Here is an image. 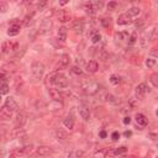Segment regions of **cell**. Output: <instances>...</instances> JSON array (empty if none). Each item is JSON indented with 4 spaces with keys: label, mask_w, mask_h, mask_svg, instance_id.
<instances>
[{
    "label": "cell",
    "mask_w": 158,
    "mask_h": 158,
    "mask_svg": "<svg viewBox=\"0 0 158 158\" xmlns=\"http://www.w3.org/2000/svg\"><path fill=\"white\" fill-rule=\"evenodd\" d=\"M47 79H48L49 83L54 84V85H56L57 88H59V89H64V88L68 86V79H67V77H65L64 74H62V73H58V72L51 73Z\"/></svg>",
    "instance_id": "obj_1"
},
{
    "label": "cell",
    "mask_w": 158,
    "mask_h": 158,
    "mask_svg": "<svg viewBox=\"0 0 158 158\" xmlns=\"http://www.w3.org/2000/svg\"><path fill=\"white\" fill-rule=\"evenodd\" d=\"M44 73V65L42 62L40 60H35L31 64V79L33 83H37L41 80V78L43 77Z\"/></svg>",
    "instance_id": "obj_2"
},
{
    "label": "cell",
    "mask_w": 158,
    "mask_h": 158,
    "mask_svg": "<svg viewBox=\"0 0 158 158\" xmlns=\"http://www.w3.org/2000/svg\"><path fill=\"white\" fill-rule=\"evenodd\" d=\"M80 88L84 93L89 94V95H94L99 91V88L100 85L95 81V80H91V79H85L80 83Z\"/></svg>",
    "instance_id": "obj_3"
},
{
    "label": "cell",
    "mask_w": 158,
    "mask_h": 158,
    "mask_svg": "<svg viewBox=\"0 0 158 158\" xmlns=\"http://www.w3.org/2000/svg\"><path fill=\"white\" fill-rule=\"evenodd\" d=\"M148 93H151V88L146 83H141V84L137 85V88H136V96L138 99L142 100L144 98V95L148 94Z\"/></svg>",
    "instance_id": "obj_4"
},
{
    "label": "cell",
    "mask_w": 158,
    "mask_h": 158,
    "mask_svg": "<svg viewBox=\"0 0 158 158\" xmlns=\"http://www.w3.org/2000/svg\"><path fill=\"white\" fill-rule=\"evenodd\" d=\"M36 152H37V154H40V156H42V157H48V156L52 154L54 151H53V148L49 147V146H40V147H37Z\"/></svg>",
    "instance_id": "obj_5"
},
{
    "label": "cell",
    "mask_w": 158,
    "mask_h": 158,
    "mask_svg": "<svg viewBox=\"0 0 158 158\" xmlns=\"http://www.w3.org/2000/svg\"><path fill=\"white\" fill-rule=\"evenodd\" d=\"M51 27H52L51 20H47V19L42 20L41 23H40V33H43V35L44 33H48L51 31Z\"/></svg>",
    "instance_id": "obj_6"
},
{
    "label": "cell",
    "mask_w": 158,
    "mask_h": 158,
    "mask_svg": "<svg viewBox=\"0 0 158 158\" xmlns=\"http://www.w3.org/2000/svg\"><path fill=\"white\" fill-rule=\"evenodd\" d=\"M48 94H49L51 99H53V101H57V102H59V101H62V99H63V95H62V93H60L58 89H56V88H49V90H48Z\"/></svg>",
    "instance_id": "obj_7"
},
{
    "label": "cell",
    "mask_w": 158,
    "mask_h": 158,
    "mask_svg": "<svg viewBox=\"0 0 158 158\" xmlns=\"http://www.w3.org/2000/svg\"><path fill=\"white\" fill-rule=\"evenodd\" d=\"M25 123H26V114L22 112V111L17 112L16 118H15V126H16L17 128H22V126H23Z\"/></svg>",
    "instance_id": "obj_8"
},
{
    "label": "cell",
    "mask_w": 158,
    "mask_h": 158,
    "mask_svg": "<svg viewBox=\"0 0 158 158\" xmlns=\"http://www.w3.org/2000/svg\"><path fill=\"white\" fill-rule=\"evenodd\" d=\"M14 111L10 110L9 107H6L5 105L0 107V120H10L12 117Z\"/></svg>",
    "instance_id": "obj_9"
},
{
    "label": "cell",
    "mask_w": 158,
    "mask_h": 158,
    "mask_svg": "<svg viewBox=\"0 0 158 158\" xmlns=\"http://www.w3.org/2000/svg\"><path fill=\"white\" fill-rule=\"evenodd\" d=\"M20 28H21V25H20L17 21H14V22L10 25L9 30H7V35H9V36H16V35H19Z\"/></svg>",
    "instance_id": "obj_10"
},
{
    "label": "cell",
    "mask_w": 158,
    "mask_h": 158,
    "mask_svg": "<svg viewBox=\"0 0 158 158\" xmlns=\"http://www.w3.org/2000/svg\"><path fill=\"white\" fill-rule=\"evenodd\" d=\"M84 28H85V23H84V21H83L81 19L74 21V23H73V30H74L75 33L81 35V33L84 32Z\"/></svg>",
    "instance_id": "obj_11"
},
{
    "label": "cell",
    "mask_w": 158,
    "mask_h": 158,
    "mask_svg": "<svg viewBox=\"0 0 158 158\" xmlns=\"http://www.w3.org/2000/svg\"><path fill=\"white\" fill-rule=\"evenodd\" d=\"M69 62H70L69 54H62L60 58H59V62H58V64H57V68H58V69H63V68H65V67L69 64Z\"/></svg>",
    "instance_id": "obj_12"
},
{
    "label": "cell",
    "mask_w": 158,
    "mask_h": 158,
    "mask_svg": "<svg viewBox=\"0 0 158 158\" xmlns=\"http://www.w3.org/2000/svg\"><path fill=\"white\" fill-rule=\"evenodd\" d=\"M1 69H2V72H5V73H15V72L17 70V65H16L14 62H7V63H5V64L1 67Z\"/></svg>",
    "instance_id": "obj_13"
},
{
    "label": "cell",
    "mask_w": 158,
    "mask_h": 158,
    "mask_svg": "<svg viewBox=\"0 0 158 158\" xmlns=\"http://www.w3.org/2000/svg\"><path fill=\"white\" fill-rule=\"evenodd\" d=\"M5 106L9 107V109L12 110V111H17V110H19V105H17V102H16L15 99L11 98V96L6 98V100H5Z\"/></svg>",
    "instance_id": "obj_14"
},
{
    "label": "cell",
    "mask_w": 158,
    "mask_h": 158,
    "mask_svg": "<svg viewBox=\"0 0 158 158\" xmlns=\"http://www.w3.org/2000/svg\"><path fill=\"white\" fill-rule=\"evenodd\" d=\"M116 22H117V25H130V23L132 22V19H131L127 14H121V15L117 17Z\"/></svg>",
    "instance_id": "obj_15"
},
{
    "label": "cell",
    "mask_w": 158,
    "mask_h": 158,
    "mask_svg": "<svg viewBox=\"0 0 158 158\" xmlns=\"http://www.w3.org/2000/svg\"><path fill=\"white\" fill-rule=\"evenodd\" d=\"M32 151H33V146L30 144V146H25L22 148L16 149L15 151V154H17V156H26V154H30Z\"/></svg>",
    "instance_id": "obj_16"
},
{
    "label": "cell",
    "mask_w": 158,
    "mask_h": 158,
    "mask_svg": "<svg viewBox=\"0 0 158 158\" xmlns=\"http://www.w3.org/2000/svg\"><path fill=\"white\" fill-rule=\"evenodd\" d=\"M99 69V64L96 60H89L86 63V72L88 73H96Z\"/></svg>",
    "instance_id": "obj_17"
},
{
    "label": "cell",
    "mask_w": 158,
    "mask_h": 158,
    "mask_svg": "<svg viewBox=\"0 0 158 158\" xmlns=\"http://www.w3.org/2000/svg\"><path fill=\"white\" fill-rule=\"evenodd\" d=\"M78 111H79V115H80V117H81L83 120L88 121V120L90 118V112H89V109H88V107H85V106H79Z\"/></svg>",
    "instance_id": "obj_18"
},
{
    "label": "cell",
    "mask_w": 158,
    "mask_h": 158,
    "mask_svg": "<svg viewBox=\"0 0 158 158\" xmlns=\"http://www.w3.org/2000/svg\"><path fill=\"white\" fill-rule=\"evenodd\" d=\"M135 120H136V122H137V125H139V126H146L147 123H148V120H147V117L143 115V114H136V116H135Z\"/></svg>",
    "instance_id": "obj_19"
},
{
    "label": "cell",
    "mask_w": 158,
    "mask_h": 158,
    "mask_svg": "<svg viewBox=\"0 0 158 158\" xmlns=\"http://www.w3.org/2000/svg\"><path fill=\"white\" fill-rule=\"evenodd\" d=\"M63 125L68 128V130H73L74 128V118L72 115H68L64 120H63Z\"/></svg>",
    "instance_id": "obj_20"
},
{
    "label": "cell",
    "mask_w": 158,
    "mask_h": 158,
    "mask_svg": "<svg viewBox=\"0 0 158 158\" xmlns=\"http://www.w3.org/2000/svg\"><path fill=\"white\" fill-rule=\"evenodd\" d=\"M57 17H58V21H60V22H67V21L70 20V15L67 11H64V10L59 11L57 14Z\"/></svg>",
    "instance_id": "obj_21"
},
{
    "label": "cell",
    "mask_w": 158,
    "mask_h": 158,
    "mask_svg": "<svg viewBox=\"0 0 158 158\" xmlns=\"http://www.w3.org/2000/svg\"><path fill=\"white\" fill-rule=\"evenodd\" d=\"M1 52H2L4 54H7V53L12 52V42L5 41V42L1 44Z\"/></svg>",
    "instance_id": "obj_22"
},
{
    "label": "cell",
    "mask_w": 158,
    "mask_h": 158,
    "mask_svg": "<svg viewBox=\"0 0 158 158\" xmlns=\"http://www.w3.org/2000/svg\"><path fill=\"white\" fill-rule=\"evenodd\" d=\"M57 37L59 41L64 42L67 40V28L65 27H59L58 31H57Z\"/></svg>",
    "instance_id": "obj_23"
},
{
    "label": "cell",
    "mask_w": 158,
    "mask_h": 158,
    "mask_svg": "<svg viewBox=\"0 0 158 158\" xmlns=\"http://www.w3.org/2000/svg\"><path fill=\"white\" fill-rule=\"evenodd\" d=\"M105 99H106L107 102H110V104H112V105H117V104H120V99L116 98V96L112 95V94H106V95H105Z\"/></svg>",
    "instance_id": "obj_24"
},
{
    "label": "cell",
    "mask_w": 158,
    "mask_h": 158,
    "mask_svg": "<svg viewBox=\"0 0 158 158\" xmlns=\"http://www.w3.org/2000/svg\"><path fill=\"white\" fill-rule=\"evenodd\" d=\"M32 23H33V12L26 15L25 19H23V21H22V25L26 26V27H30V25H32Z\"/></svg>",
    "instance_id": "obj_25"
},
{
    "label": "cell",
    "mask_w": 158,
    "mask_h": 158,
    "mask_svg": "<svg viewBox=\"0 0 158 158\" xmlns=\"http://www.w3.org/2000/svg\"><path fill=\"white\" fill-rule=\"evenodd\" d=\"M139 12H141V9H139V7H137V6H132V7L128 9V11H127L126 14H127L130 17H133V16H138Z\"/></svg>",
    "instance_id": "obj_26"
},
{
    "label": "cell",
    "mask_w": 158,
    "mask_h": 158,
    "mask_svg": "<svg viewBox=\"0 0 158 158\" xmlns=\"http://www.w3.org/2000/svg\"><path fill=\"white\" fill-rule=\"evenodd\" d=\"M21 136H25V131H23V128H14L12 130V132H11V137L12 138H20Z\"/></svg>",
    "instance_id": "obj_27"
},
{
    "label": "cell",
    "mask_w": 158,
    "mask_h": 158,
    "mask_svg": "<svg viewBox=\"0 0 158 158\" xmlns=\"http://www.w3.org/2000/svg\"><path fill=\"white\" fill-rule=\"evenodd\" d=\"M56 137L58 138V139H60V141H64V139H67L68 138V133L65 132V131H63V130H57L56 131Z\"/></svg>",
    "instance_id": "obj_28"
},
{
    "label": "cell",
    "mask_w": 158,
    "mask_h": 158,
    "mask_svg": "<svg viewBox=\"0 0 158 158\" xmlns=\"http://www.w3.org/2000/svg\"><path fill=\"white\" fill-rule=\"evenodd\" d=\"M128 32L127 31H122V32H117L116 33V38L117 40H120V41H126V40H128Z\"/></svg>",
    "instance_id": "obj_29"
},
{
    "label": "cell",
    "mask_w": 158,
    "mask_h": 158,
    "mask_svg": "<svg viewBox=\"0 0 158 158\" xmlns=\"http://www.w3.org/2000/svg\"><path fill=\"white\" fill-rule=\"evenodd\" d=\"M110 83H111L112 85H118V84L121 83V78H120L118 75H116V74H112V75L110 77Z\"/></svg>",
    "instance_id": "obj_30"
},
{
    "label": "cell",
    "mask_w": 158,
    "mask_h": 158,
    "mask_svg": "<svg viewBox=\"0 0 158 158\" xmlns=\"http://www.w3.org/2000/svg\"><path fill=\"white\" fill-rule=\"evenodd\" d=\"M9 93V85L6 81H0V94H7Z\"/></svg>",
    "instance_id": "obj_31"
},
{
    "label": "cell",
    "mask_w": 158,
    "mask_h": 158,
    "mask_svg": "<svg viewBox=\"0 0 158 158\" xmlns=\"http://www.w3.org/2000/svg\"><path fill=\"white\" fill-rule=\"evenodd\" d=\"M137 32H133V33H131L130 36H128V44L130 46H133L136 42H137Z\"/></svg>",
    "instance_id": "obj_32"
},
{
    "label": "cell",
    "mask_w": 158,
    "mask_h": 158,
    "mask_svg": "<svg viewBox=\"0 0 158 158\" xmlns=\"http://www.w3.org/2000/svg\"><path fill=\"white\" fill-rule=\"evenodd\" d=\"M149 80H151V83H152V85H153L154 88L158 86V74H157V73H153V74L151 75Z\"/></svg>",
    "instance_id": "obj_33"
},
{
    "label": "cell",
    "mask_w": 158,
    "mask_h": 158,
    "mask_svg": "<svg viewBox=\"0 0 158 158\" xmlns=\"http://www.w3.org/2000/svg\"><path fill=\"white\" fill-rule=\"evenodd\" d=\"M139 42H141V46L144 48V47H147L148 46V42H149V40H148V36L147 35H142L141 36V40H139Z\"/></svg>",
    "instance_id": "obj_34"
},
{
    "label": "cell",
    "mask_w": 158,
    "mask_h": 158,
    "mask_svg": "<svg viewBox=\"0 0 158 158\" xmlns=\"http://www.w3.org/2000/svg\"><path fill=\"white\" fill-rule=\"evenodd\" d=\"M70 72L73 73V74H75V75H81L83 74V70L80 69V67H78V65H74V67H72V69H70Z\"/></svg>",
    "instance_id": "obj_35"
},
{
    "label": "cell",
    "mask_w": 158,
    "mask_h": 158,
    "mask_svg": "<svg viewBox=\"0 0 158 158\" xmlns=\"http://www.w3.org/2000/svg\"><path fill=\"white\" fill-rule=\"evenodd\" d=\"M81 152L80 151H72L69 154H68V158H80L81 157Z\"/></svg>",
    "instance_id": "obj_36"
},
{
    "label": "cell",
    "mask_w": 158,
    "mask_h": 158,
    "mask_svg": "<svg viewBox=\"0 0 158 158\" xmlns=\"http://www.w3.org/2000/svg\"><path fill=\"white\" fill-rule=\"evenodd\" d=\"M114 152H115V156H118V154H122V153H125V152H127V147H125V146H122V147H118V148H115V149H114Z\"/></svg>",
    "instance_id": "obj_37"
},
{
    "label": "cell",
    "mask_w": 158,
    "mask_h": 158,
    "mask_svg": "<svg viewBox=\"0 0 158 158\" xmlns=\"http://www.w3.org/2000/svg\"><path fill=\"white\" fill-rule=\"evenodd\" d=\"M100 40H101V36H100V33H98V32H95V33L91 36V42H93V43H99Z\"/></svg>",
    "instance_id": "obj_38"
},
{
    "label": "cell",
    "mask_w": 158,
    "mask_h": 158,
    "mask_svg": "<svg viewBox=\"0 0 158 158\" xmlns=\"http://www.w3.org/2000/svg\"><path fill=\"white\" fill-rule=\"evenodd\" d=\"M146 65H147L148 68H153V67L156 65V59H154V58H147V59H146Z\"/></svg>",
    "instance_id": "obj_39"
},
{
    "label": "cell",
    "mask_w": 158,
    "mask_h": 158,
    "mask_svg": "<svg viewBox=\"0 0 158 158\" xmlns=\"http://www.w3.org/2000/svg\"><path fill=\"white\" fill-rule=\"evenodd\" d=\"M95 158H104L106 156V151L105 149H100V151H96L95 152Z\"/></svg>",
    "instance_id": "obj_40"
},
{
    "label": "cell",
    "mask_w": 158,
    "mask_h": 158,
    "mask_svg": "<svg viewBox=\"0 0 158 158\" xmlns=\"http://www.w3.org/2000/svg\"><path fill=\"white\" fill-rule=\"evenodd\" d=\"M7 9H9L7 2H5V1H0V12H6Z\"/></svg>",
    "instance_id": "obj_41"
},
{
    "label": "cell",
    "mask_w": 158,
    "mask_h": 158,
    "mask_svg": "<svg viewBox=\"0 0 158 158\" xmlns=\"http://www.w3.org/2000/svg\"><path fill=\"white\" fill-rule=\"evenodd\" d=\"M46 6H47V1H40V2L37 4V10L42 11V10H43Z\"/></svg>",
    "instance_id": "obj_42"
},
{
    "label": "cell",
    "mask_w": 158,
    "mask_h": 158,
    "mask_svg": "<svg viewBox=\"0 0 158 158\" xmlns=\"http://www.w3.org/2000/svg\"><path fill=\"white\" fill-rule=\"evenodd\" d=\"M116 7H117V2H115V1H111V2L107 4V9L111 10V11H114Z\"/></svg>",
    "instance_id": "obj_43"
},
{
    "label": "cell",
    "mask_w": 158,
    "mask_h": 158,
    "mask_svg": "<svg viewBox=\"0 0 158 158\" xmlns=\"http://www.w3.org/2000/svg\"><path fill=\"white\" fill-rule=\"evenodd\" d=\"M101 23H102L104 27H110V19H102Z\"/></svg>",
    "instance_id": "obj_44"
},
{
    "label": "cell",
    "mask_w": 158,
    "mask_h": 158,
    "mask_svg": "<svg viewBox=\"0 0 158 158\" xmlns=\"http://www.w3.org/2000/svg\"><path fill=\"white\" fill-rule=\"evenodd\" d=\"M130 60H131V63H133V64H136V65H137V64H139V59L137 58V56H132Z\"/></svg>",
    "instance_id": "obj_45"
},
{
    "label": "cell",
    "mask_w": 158,
    "mask_h": 158,
    "mask_svg": "<svg viewBox=\"0 0 158 158\" xmlns=\"http://www.w3.org/2000/svg\"><path fill=\"white\" fill-rule=\"evenodd\" d=\"M111 138H112V141H117V139L120 138V133H118L117 131L112 132V135H111Z\"/></svg>",
    "instance_id": "obj_46"
},
{
    "label": "cell",
    "mask_w": 158,
    "mask_h": 158,
    "mask_svg": "<svg viewBox=\"0 0 158 158\" xmlns=\"http://www.w3.org/2000/svg\"><path fill=\"white\" fill-rule=\"evenodd\" d=\"M130 122H131V117H130V116H126V117L123 118V123H125V125H128Z\"/></svg>",
    "instance_id": "obj_47"
},
{
    "label": "cell",
    "mask_w": 158,
    "mask_h": 158,
    "mask_svg": "<svg viewBox=\"0 0 158 158\" xmlns=\"http://www.w3.org/2000/svg\"><path fill=\"white\" fill-rule=\"evenodd\" d=\"M149 137L152 138V141H157V135L156 133H149Z\"/></svg>",
    "instance_id": "obj_48"
},
{
    "label": "cell",
    "mask_w": 158,
    "mask_h": 158,
    "mask_svg": "<svg viewBox=\"0 0 158 158\" xmlns=\"http://www.w3.org/2000/svg\"><path fill=\"white\" fill-rule=\"evenodd\" d=\"M100 137H101V138L106 137V132H105V131H101V132H100Z\"/></svg>",
    "instance_id": "obj_49"
},
{
    "label": "cell",
    "mask_w": 158,
    "mask_h": 158,
    "mask_svg": "<svg viewBox=\"0 0 158 158\" xmlns=\"http://www.w3.org/2000/svg\"><path fill=\"white\" fill-rule=\"evenodd\" d=\"M4 156H5V151H4V149H1V151H0V158H2Z\"/></svg>",
    "instance_id": "obj_50"
},
{
    "label": "cell",
    "mask_w": 158,
    "mask_h": 158,
    "mask_svg": "<svg viewBox=\"0 0 158 158\" xmlns=\"http://www.w3.org/2000/svg\"><path fill=\"white\" fill-rule=\"evenodd\" d=\"M151 53H152V54H153V56L156 57V56H157V52H156V48H153V49L151 51Z\"/></svg>",
    "instance_id": "obj_51"
},
{
    "label": "cell",
    "mask_w": 158,
    "mask_h": 158,
    "mask_svg": "<svg viewBox=\"0 0 158 158\" xmlns=\"http://www.w3.org/2000/svg\"><path fill=\"white\" fill-rule=\"evenodd\" d=\"M125 136H126V137H130V136H131V131H126V132H125Z\"/></svg>",
    "instance_id": "obj_52"
},
{
    "label": "cell",
    "mask_w": 158,
    "mask_h": 158,
    "mask_svg": "<svg viewBox=\"0 0 158 158\" xmlns=\"http://www.w3.org/2000/svg\"><path fill=\"white\" fill-rule=\"evenodd\" d=\"M120 158H136L135 156H128V157H120Z\"/></svg>",
    "instance_id": "obj_53"
},
{
    "label": "cell",
    "mask_w": 158,
    "mask_h": 158,
    "mask_svg": "<svg viewBox=\"0 0 158 158\" xmlns=\"http://www.w3.org/2000/svg\"><path fill=\"white\" fill-rule=\"evenodd\" d=\"M0 101H1V94H0Z\"/></svg>",
    "instance_id": "obj_54"
},
{
    "label": "cell",
    "mask_w": 158,
    "mask_h": 158,
    "mask_svg": "<svg viewBox=\"0 0 158 158\" xmlns=\"http://www.w3.org/2000/svg\"><path fill=\"white\" fill-rule=\"evenodd\" d=\"M11 158H15V157H11Z\"/></svg>",
    "instance_id": "obj_55"
},
{
    "label": "cell",
    "mask_w": 158,
    "mask_h": 158,
    "mask_svg": "<svg viewBox=\"0 0 158 158\" xmlns=\"http://www.w3.org/2000/svg\"><path fill=\"white\" fill-rule=\"evenodd\" d=\"M48 158H51V157H49V156H48Z\"/></svg>",
    "instance_id": "obj_56"
},
{
    "label": "cell",
    "mask_w": 158,
    "mask_h": 158,
    "mask_svg": "<svg viewBox=\"0 0 158 158\" xmlns=\"http://www.w3.org/2000/svg\"><path fill=\"white\" fill-rule=\"evenodd\" d=\"M0 141H1V138H0Z\"/></svg>",
    "instance_id": "obj_57"
}]
</instances>
